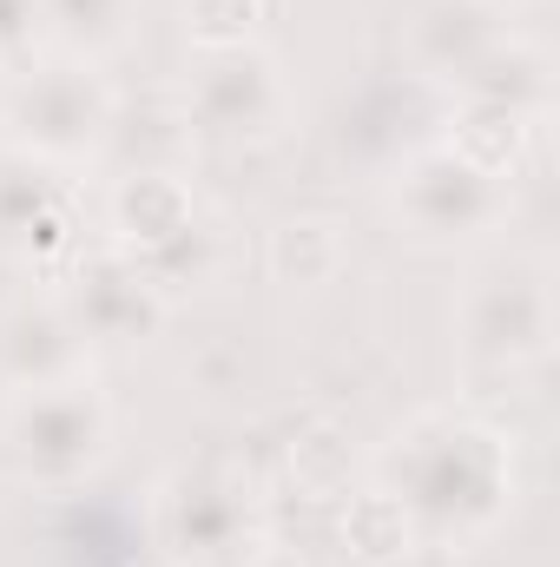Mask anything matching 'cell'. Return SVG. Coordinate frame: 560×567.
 Here are the masks:
<instances>
[{"label": "cell", "mask_w": 560, "mask_h": 567, "mask_svg": "<svg viewBox=\"0 0 560 567\" xmlns=\"http://www.w3.org/2000/svg\"><path fill=\"white\" fill-rule=\"evenodd\" d=\"M376 488L403 508L416 548H475L515 508V449L475 416L422 410L390 435Z\"/></svg>", "instance_id": "cell-1"}, {"label": "cell", "mask_w": 560, "mask_h": 567, "mask_svg": "<svg viewBox=\"0 0 560 567\" xmlns=\"http://www.w3.org/2000/svg\"><path fill=\"white\" fill-rule=\"evenodd\" d=\"M106 231H113V251L133 258L145 278L158 284V297L172 303L178 290H198V284L218 278L225 265V231L218 218L205 212V198L165 172V165H139L126 172L113 192H106Z\"/></svg>", "instance_id": "cell-2"}, {"label": "cell", "mask_w": 560, "mask_h": 567, "mask_svg": "<svg viewBox=\"0 0 560 567\" xmlns=\"http://www.w3.org/2000/svg\"><path fill=\"white\" fill-rule=\"evenodd\" d=\"M0 126H7L13 152L73 172L113 140V86H106V73L93 60L33 53L20 73H7Z\"/></svg>", "instance_id": "cell-3"}, {"label": "cell", "mask_w": 560, "mask_h": 567, "mask_svg": "<svg viewBox=\"0 0 560 567\" xmlns=\"http://www.w3.org/2000/svg\"><path fill=\"white\" fill-rule=\"evenodd\" d=\"M0 449L27 488H80L113 455V410L93 390V377L20 390L0 416Z\"/></svg>", "instance_id": "cell-4"}, {"label": "cell", "mask_w": 560, "mask_h": 567, "mask_svg": "<svg viewBox=\"0 0 560 567\" xmlns=\"http://www.w3.org/2000/svg\"><path fill=\"white\" fill-rule=\"evenodd\" d=\"M462 350L475 370H535L554 350V265L535 251H508L495 265H481L462 310H455Z\"/></svg>", "instance_id": "cell-5"}, {"label": "cell", "mask_w": 560, "mask_h": 567, "mask_svg": "<svg viewBox=\"0 0 560 567\" xmlns=\"http://www.w3.org/2000/svg\"><path fill=\"white\" fill-rule=\"evenodd\" d=\"M390 212H396V225L416 245L455 251V245H475V238L501 231V218H508V178H495L488 165H475L468 152H455V145L442 140L396 165Z\"/></svg>", "instance_id": "cell-6"}, {"label": "cell", "mask_w": 560, "mask_h": 567, "mask_svg": "<svg viewBox=\"0 0 560 567\" xmlns=\"http://www.w3.org/2000/svg\"><path fill=\"white\" fill-rule=\"evenodd\" d=\"M297 113L290 73L271 47L238 40V47H205L191 80H185V120L225 145H265L278 140Z\"/></svg>", "instance_id": "cell-7"}, {"label": "cell", "mask_w": 560, "mask_h": 567, "mask_svg": "<svg viewBox=\"0 0 560 567\" xmlns=\"http://www.w3.org/2000/svg\"><path fill=\"white\" fill-rule=\"evenodd\" d=\"M152 542L165 548V561L172 567L218 561V555L258 542L245 482H231V475H218V468H178L172 482H158V502H152Z\"/></svg>", "instance_id": "cell-8"}, {"label": "cell", "mask_w": 560, "mask_h": 567, "mask_svg": "<svg viewBox=\"0 0 560 567\" xmlns=\"http://www.w3.org/2000/svg\"><path fill=\"white\" fill-rule=\"evenodd\" d=\"M53 297L66 303V317L80 323V337H86V343H113V350L152 343V337H158V323H165V310H172V303L158 297V284L145 278L133 258H120V251L80 258Z\"/></svg>", "instance_id": "cell-9"}, {"label": "cell", "mask_w": 560, "mask_h": 567, "mask_svg": "<svg viewBox=\"0 0 560 567\" xmlns=\"http://www.w3.org/2000/svg\"><path fill=\"white\" fill-rule=\"evenodd\" d=\"M73 377H93V343L80 337L60 297H20L13 310H0V383L13 396Z\"/></svg>", "instance_id": "cell-10"}, {"label": "cell", "mask_w": 560, "mask_h": 567, "mask_svg": "<svg viewBox=\"0 0 560 567\" xmlns=\"http://www.w3.org/2000/svg\"><path fill=\"white\" fill-rule=\"evenodd\" d=\"M73 245V192L66 172L0 145V251L53 258Z\"/></svg>", "instance_id": "cell-11"}, {"label": "cell", "mask_w": 560, "mask_h": 567, "mask_svg": "<svg viewBox=\"0 0 560 567\" xmlns=\"http://www.w3.org/2000/svg\"><path fill=\"white\" fill-rule=\"evenodd\" d=\"M501 33H508L501 7H488V0H428L416 13V27H409V60L428 80L462 86Z\"/></svg>", "instance_id": "cell-12"}, {"label": "cell", "mask_w": 560, "mask_h": 567, "mask_svg": "<svg viewBox=\"0 0 560 567\" xmlns=\"http://www.w3.org/2000/svg\"><path fill=\"white\" fill-rule=\"evenodd\" d=\"M554 100V73H548V53L501 33L481 66L462 80V106H495V113H515V120H541Z\"/></svg>", "instance_id": "cell-13"}, {"label": "cell", "mask_w": 560, "mask_h": 567, "mask_svg": "<svg viewBox=\"0 0 560 567\" xmlns=\"http://www.w3.org/2000/svg\"><path fill=\"white\" fill-rule=\"evenodd\" d=\"M145 0H40V40L46 53H73V60H106L133 40Z\"/></svg>", "instance_id": "cell-14"}, {"label": "cell", "mask_w": 560, "mask_h": 567, "mask_svg": "<svg viewBox=\"0 0 560 567\" xmlns=\"http://www.w3.org/2000/svg\"><path fill=\"white\" fill-rule=\"evenodd\" d=\"M343 231L330 218H290L271 231V278L290 290H323V284L343 271Z\"/></svg>", "instance_id": "cell-15"}, {"label": "cell", "mask_w": 560, "mask_h": 567, "mask_svg": "<svg viewBox=\"0 0 560 567\" xmlns=\"http://www.w3.org/2000/svg\"><path fill=\"white\" fill-rule=\"evenodd\" d=\"M343 542H350L363 561H396V555H409V548H416V535H409L403 508H396L383 488H370V495H356V502L343 508Z\"/></svg>", "instance_id": "cell-16"}, {"label": "cell", "mask_w": 560, "mask_h": 567, "mask_svg": "<svg viewBox=\"0 0 560 567\" xmlns=\"http://www.w3.org/2000/svg\"><path fill=\"white\" fill-rule=\"evenodd\" d=\"M258 20H265V0H185V33L198 40V53L258 40Z\"/></svg>", "instance_id": "cell-17"}, {"label": "cell", "mask_w": 560, "mask_h": 567, "mask_svg": "<svg viewBox=\"0 0 560 567\" xmlns=\"http://www.w3.org/2000/svg\"><path fill=\"white\" fill-rule=\"evenodd\" d=\"M33 53H46V40H40V0H0V73H20Z\"/></svg>", "instance_id": "cell-18"}, {"label": "cell", "mask_w": 560, "mask_h": 567, "mask_svg": "<svg viewBox=\"0 0 560 567\" xmlns=\"http://www.w3.org/2000/svg\"><path fill=\"white\" fill-rule=\"evenodd\" d=\"M198 567H290L271 548V542H245V548H231V555H218V561H198Z\"/></svg>", "instance_id": "cell-19"}, {"label": "cell", "mask_w": 560, "mask_h": 567, "mask_svg": "<svg viewBox=\"0 0 560 567\" xmlns=\"http://www.w3.org/2000/svg\"><path fill=\"white\" fill-rule=\"evenodd\" d=\"M488 7H501V13H508V7H521V0H488Z\"/></svg>", "instance_id": "cell-20"}]
</instances>
